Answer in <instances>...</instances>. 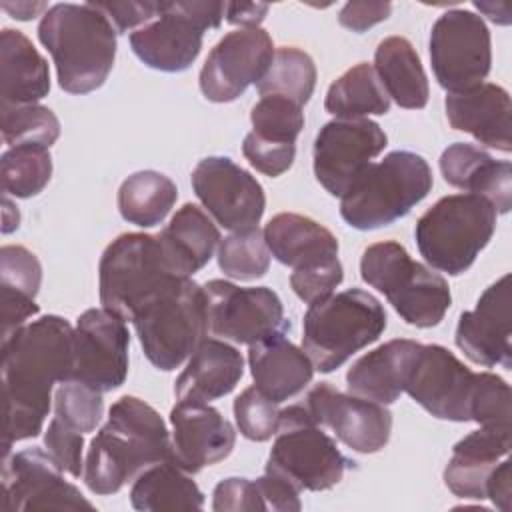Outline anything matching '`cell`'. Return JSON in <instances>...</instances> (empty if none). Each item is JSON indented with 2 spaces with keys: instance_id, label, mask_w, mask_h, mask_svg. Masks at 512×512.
<instances>
[{
  "instance_id": "8",
  "label": "cell",
  "mask_w": 512,
  "mask_h": 512,
  "mask_svg": "<svg viewBox=\"0 0 512 512\" xmlns=\"http://www.w3.org/2000/svg\"><path fill=\"white\" fill-rule=\"evenodd\" d=\"M360 276L386 296L404 322L416 328L440 324L452 302L444 276L414 262L408 250L394 240L376 242L362 252Z\"/></svg>"
},
{
  "instance_id": "4",
  "label": "cell",
  "mask_w": 512,
  "mask_h": 512,
  "mask_svg": "<svg viewBox=\"0 0 512 512\" xmlns=\"http://www.w3.org/2000/svg\"><path fill=\"white\" fill-rule=\"evenodd\" d=\"M428 162L408 150H394L372 162L340 200V216L356 230H376L404 218L432 190Z\"/></svg>"
},
{
  "instance_id": "28",
  "label": "cell",
  "mask_w": 512,
  "mask_h": 512,
  "mask_svg": "<svg viewBox=\"0 0 512 512\" xmlns=\"http://www.w3.org/2000/svg\"><path fill=\"white\" fill-rule=\"evenodd\" d=\"M244 374L242 354L226 340L204 338L174 382L178 400L210 402L230 394Z\"/></svg>"
},
{
  "instance_id": "5",
  "label": "cell",
  "mask_w": 512,
  "mask_h": 512,
  "mask_svg": "<svg viewBox=\"0 0 512 512\" xmlns=\"http://www.w3.org/2000/svg\"><path fill=\"white\" fill-rule=\"evenodd\" d=\"M386 320L384 306L370 292L350 288L330 294L306 310L302 350L316 370L334 372L358 350L376 342Z\"/></svg>"
},
{
  "instance_id": "20",
  "label": "cell",
  "mask_w": 512,
  "mask_h": 512,
  "mask_svg": "<svg viewBox=\"0 0 512 512\" xmlns=\"http://www.w3.org/2000/svg\"><path fill=\"white\" fill-rule=\"evenodd\" d=\"M302 404L316 424L330 428L354 452L374 454L390 440L392 414L384 404L342 394L328 382L316 384Z\"/></svg>"
},
{
  "instance_id": "51",
  "label": "cell",
  "mask_w": 512,
  "mask_h": 512,
  "mask_svg": "<svg viewBox=\"0 0 512 512\" xmlns=\"http://www.w3.org/2000/svg\"><path fill=\"white\" fill-rule=\"evenodd\" d=\"M390 12V2H348L338 14V22L352 32H364L374 24L386 20Z\"/></svg>"
},
{
  "instance_id": "44",
  "label": "cell",
  "mask_w": 512,
  "mask_h": 512,
  "mask_svg": "<svg viewBox=\"0 0 512 512\" xmlns=\"http://www.w3.org/2000/svg\"><path fill=\"white\" fill-rule=\"evenodd\" d=\"M234 420L244 438L266 442L278 430L280 408L256 386H250L234 400Z\"/></svg>"
},
{
  "instance_id": "39",
  "label": "cell",
  "mask_w": 512,
  "mask_h": 512,
  "mask_svg": "<svg viewBox=\"0 0 512 512\" xmlns=\"http://www.w3.org/2000/svg\"><path fill=\"white\" fill-rule=\"evenodd\" d=\"M218 266L234 280L262 278L270 268V250L264 232L256 226L228 234L218 244Z\"/></svg>"
},
{
  "instance_id": "18",
  "label": "cell",
  "mask_w": 512,
  "mask_h": 512,
  "mask_svg": "<svg viewBox=\"0 0 512 512\" xmlns=\"http://www.w3.org/2000/svg\"><path fill=\"white\" fill-rule=\"evenodd\" d=\"M274 56V44L262 28H238L228 32L210 50L200 70V90L210 102H232L258 84Z\"/></svg>"
},
{
  "instance_id": "6",
  "label": "cell",
  "mask_w": 512,
  "mask_h": 512,
  "mask_svg": "<svg viewBox=\"0 0 512 512\" xmlns=\"http://www.w3.org/2000/svg\"><path fill=\"white\" fill-rule=\"evenodd\" d=\"M140 346L158 370H176L208 334L204 286L190 276L172 280L130 320Z\"/></svg>"
},
{
  "instance_id": "50",
  "label": "cell",
  "mask_w": 512,
  "mask_h": 512,
  "mask_svg": "<svg viewBox=\"0 0 512 512\" xmlns=\"http://www.w3.org/2000/svg\"><path fill=\"white\" fill-rule=\"evenodd\" d=\"M256 482H258V488L266 502V510L298 512L302 508L300 490L296 486H292L288 480L280 478L278 474L264 470V476L256 478Z\"/></svg>"
},
{
  "instance_id": "40",
  "label": "cell",
  "mask_w": 512,
  "mask_h": 512,
  "mask_svg": "<svg viewBox=\"0 0 512 512\" xmlns=\"http://www.w3.org/2000/svg\"><path fill=\"white\" fill-rule=\"evenodd\" d=\"M2 138L14 146H46L50 148L60 136V122L48 106H0Z\"/></svg>"
},
{
  "instance_id": "53",
  "label": "cell",
  "mask_w": 512,
  "mask_h": 512,
  "mask_svg": "<svg viewBox=\"0 0 512 512\" xmlns=\"http://www.w3.org/2000/svg\"><path fill=\"white\" fill-rule=\"evenodd\" d=\"M266 12H268V4H254V2L226 4V20L242 28H260V22L264 20Z\"/></svg>"
},
{
  "instance_id": "14",
  "label": "cell",
  "mask_w": 512,
  "mask_h": 512,
  "mask_svg": "<svg viewBox=\"0 0 512 512\" xmlns=\"http://www.w3.org/2000/svg\"><path fill=\"white\" fill-rule=\"evenodd\" d=\"M130 334L126 320L106 308H90L74 328V366L70 380L110 392L128 376Z\"/></svg>"
},
{
  "instance_id": "34",
  "label": "cell",
  "mask_w": 512,
  "mask_h": 512,
  "mask_svg": "<svg viewBox=\"0 0 512 512\" xmlns=\"http://www.w3.org/2000/svg\"><path fill=\"white\" fill-rule=\"evenodd\" d=\"M130 504L140 512L158 510H200L204 494L192 480L190 472L174 460L158 462L134 478Z\"/></svg>"
},
{
  "instance_id": "41",
  "label": "cell",
  "mask_w": 512,
  "mask_h": 512,
  "mask_svg": "<svg viewBox=\"0 0 512 512\" xmlns=\"http://www.w3.org/2000/svg\"><path fill=\"white\" fill-rule=\"evenodd\" d=\"M252 132L264 140L294 144L304 128V112L282 96H260L250 112Z\"/></svg>"
},
{
  "instance_id": "48",
  "label": "cell",
  "mask_w": 512,
  "mask_h": 512,
  "mask_svg": "<svg viewBox=\"0 0 512 512\" xmlns=\"http://www.w3.org/2000/svg\"><path fill=\"white\" fill-rule=\"evenodd\" d=\"M212 510L216 512H256L266 510V502L256 480L232 476L216 484L212 494Z\"/></svg>"
},
{
  "instance_id": "23",
  "label": "cell",
  "mask_w": 512,
  "mask_h": 512,
  "mask_svg": "<svg viewBox=\"0 0 512 512\" xmlns=\"http://www.w3.org/2000/svg\"><path fill=\"white\" fill-rule=\"evenodd\" d=\"M446 118L454 130L472 134L480 144L498 152L512 150L510 96L492 82H482L462 92H448Z\"/></svg>"
},
{
  "instance_id": "13",
  "label": "cell",
  "mask_w": 512,
  "mask_h": 512,
  "mask_svg": "<svg viewBox=\"0 0 512 512\" xmlns=\"http://www.w3.org/2000/svg\"><path fill=\"white\" fill-rule=\"evenodd\" d=\"M204 294L208 330L222 340L250 346L290 330L282 300L272 288H242L228 280H210L204 284Z\"/></svg>"
},
{
  "instance_id": "11",
  "label": "cell",
  "mask_w": 512,
  "mask_h": 512,
  "mask_svg": "<svg viewBox=\"0 0 512 512\" xmlns=\"http://www.w3.org/2000/svg\"><path fill=\"white\" fill-rule=\"evenodd\" d=\"M226 14L224 2H164L156 20L130 34L132 52L160 72H182L202 48V36L218 28Z\"/></svg>"
},
{
  "instance_id": "22",
  "label": "cell",
  "mask_w": 512,
  "mask_h": 512,
  "mask_svg": "<svg viewBox=\"0 0 512 512\" xmlns=\"http://www.w3.org/2000/svg\"><path fill=\"white\" fill-rule=\"evenodd\" d=\"M174 462L190 474L230 456L236 444L234 426L206 402L178 400L170 410Z\"/></svg>"
},
{
  "instance_id": "30",
  "label": "cell",
  "mask_w": 512,
  "mask_h": 512,
  "mask_svg": "<svg viewBox=\"0 0 512 512\" xmlns=\"http://www.w3.org/2000/svg\"><path fill=\"white\" fill-rule=\"evenodd\" d=\"M264 240L270 254L290 268H306L338 258L336 236L316 220L280 212L264 226Z\"/></svg>"
},
{
  "instance_id": "35",
  "label": "cell",
  "mask_w": 512,
  "mask_h": 512,
  "mask_svg": "<svg viewBox=\"0 0 512 512\" xmlns=\"http://www.w3.org/2000/svg\"><path fill=\"white\" fill-rule=\"evenodd\" d=\"M178 198L176 184L156 170L130 174L118 188L120 216L140 228L158 226Z\"/></svg>"
},
{
  "instance_id": "47",
  "label": "cell",
  "mask_w": 512,
  "mask_h": 512,
  "mask_svg": "<svg viewBox=\"0 0 512 512\" xmlns=\"http://www.w3.org/2000/svg\"><path fill=\"white\" fill-rule=\"evenodd\" d=\"M242 154L252 168L270 178H276L292 166L296 156V144L272 142L256 136L254 132H248L242 142Z\"/></svg>"
},
{
  "instance_id": "12",
  "label": "cell",
  "mask_w": 512,
  "mask_h": 512,
  "mask_svg": "<svg viewBox=\"0 0 512 512\" xmlns=\"http://www.w3.org/2000/svg\"><path fill=\"white\" fill-rule=\"evenodd\" d=\"M430 62L438 84L448 92H462L484 82L492 66V42L482 16L456 8L432 26Z\"/></svg>"
},
{
  "instance_id": "38",
  "label": "cell",
  "mask_w": 512,
  "mask_h": 512,
  "mask_svg": "<svg viewBox=\"0 0 512 512\" xmlns=\"http://www.w3.org/2000/svg\"><path fill=\"white\" fill-rule=\"evenodd\" d=\"M2 190L6 196L30 198L40 194L52 176V158L46 146H14L2 158Z\"/></svg>"
},
{
  "instance_id": "27",
  "label": "cell",
  "mask_w": 512,
  "mask_h": 512,
  "mask_svg": "<svg viewBox=\"0 0 512 512\" xmlns=\"http://www.w3.org/2000/svg\"><path fill=\"white\" fill-rule=\"evenodd\" d=\"M420 346L416 340L396 338L358 358L346 372L350 394L384 406L396 402Z\"/></svg>"
},
{
  "instance_id": "49",
  "label": "cell",
  "mask_w": 512,
  "mask_h": 512,
  "mask_svg": "<svg viewBox=\"0 0 512 512\" xmlns=\"http://www.w3.org/2000/svg\"><path fill=\"white\" fill-rule=\"evenodd\" d=\"M164 2H94V6L112 22L118 34L142 28L158 18Z\"/></svg>"
},
{
  "instance_id": "45",
  "label": "cell",
  "mask_w": 512,
  "mask_h": 512,
  "mask_svg": "<svg viewBox=\"0 0 512 512\" xmlns=\"http://www.w3.org/2000/svg\"><path fill=\"white\" fill-rule=\"evenodd\" d=\"M44 448L50 458L72 478H78L84 472V434L56 416H52L48 428L44 430Z\"/></svg>"
},
{
  "instance_id": "21",
  "label": "cell",
  "mask_w": 512,
  "mask_h": 512,
  "mask_svg": "<svg viewBox=\"0 0 512 512\" xmlns=\"http://www.w3.org/2000/svg\"><path fill=\"white\" fill-rule=\"evenodd\" d=\"M510 334V274H504L482 292L474 310L460 314L454 340L474 364L510 370Z\"/></svg>"
},
{
  "instance_id": "1",
  "label": "cell",
  "mask_w": 512,
  "mask_h": 512,
  "mask_svg": "<svg viewBox=\"0 0 512 512\" xmlns=\"http://www.w3.org/2000/svg\"><path fill=\"white\" fill-rule=\"evenodd\" d=\"M74 328L56 314L24 324L2 340L4 458L12 444L42 432L52 386L70 380Z\"/></svg>"
},
{
  "instance_id": "17",
  "label": "cell",
  "mask_w": 512,
  "mask_h": 512,
  "mask_svg": "<svg viewBox=\"0 0 512 512\" xmlns=\"http://www.w3.org/2000/svg\"><path fill=\"white\" fill-rule=\"evenodd\" d=\"M192 188L210 216L226 230L256 228L266 208L260 182L226 156L202 158L192 170Z\"/></svg>"
},
{
  "instance_id": "10",
  "label": "cell",
  "mask_w": 512,
  "mask_h": 512,
  "mask_svg": "<svg viewBox=\"0 0 512 512\" xmlns=\"http://www.w3.org/2000/svg\"><path fill=\"white\" fill-rule=\"evenodd\" d=\"M354 462L336 446L334 438L316 424L304 404L280 410V424L266 460V472L278 474L298 490H330Z\"/></svg>"
},
{
  "instance_id": "54",
  "label": "cell",
  "mask_w": 512,
  "mask_h": 512,
  "mask_svg": "<svg viewBox=\"0 0 512 512\" xmlns=\"http://www.w3.org/2000/svg\"><path fill=\"white\" fill-rule=\"evenodd\" d=\"M2 8L16 20H30L34 16H38L40 12H46L48 10V4L44 2H16V4H10V2H2Z\"/></svg>"
},
{
  "instance_id": "7",
  "label": "cell",
  "mask_w": 512,
  "mask_h": 512,
  "mask_svg": "<svg viewBox=\"0 0 512 512\" xmlns=\"http://www.w3.org/2000/svg\"><path fill=\"white\" fill-rule=\"evenodd\" d=\"M496 208L476 194L440 198L416 222L420 256L450 276L464 274L496 230Z\"/></svg>"
},
{
  "instance_id": "31",
  "label": "cell",
  "mask_w": 512,
  "mask_h": 512,
  "mask_svg": "<svg viewBox=\"0 0 512 512\" xmlns=\"http://www.w3.org/2000/svg\"><path fill=\"white\" fill-rule=\"evenodd\" d=\"M42 282L38 258L24 246H2L0 250V304L2 340L20 330L28 318L38 314L36 294Z\"/></svg>"
},
{
  "instance_id": "3",
  "label": "cell",
  "mask_w": 512,
  "mask_h": 512,
  "mask_svg": "<svg viewBox=\"0 0 512 512\" xmlns=\"http://www.w3.org/2000/svg\"><path fill=\"white\" fill-rule=\"evenodd\" d=\"M116 34L94 2L54 4L38 24V38L68 94H88L106 82L116 58Z\"/></svg>"
},
{
  "instance_id": "37",
  "label": "cell",
  "mask_w": 512,
  "mask_h": 512,
  "mask_svg": "<svg viewBox=\"0 0 512 512\" xmlns=\"http://www.w3.org/2000/svg\"><path fill=\"white\" fill-rule=\"evenodd\" d=\"M316 86V64L300 48L282 46L274 50L266 74L256 84L260 96H282L304 106Z\"/></svg>"
},
{
  "instance_id": "9",
  "label": "cell",
  "mask_w": 512,
  "mask_h": 512,
  "mask_svg": "<svg viewBox=\"0 0 512 512\" xmlns=\"http://www.w3.org/2000/svg\"><path fill=\"white\" fill-rule=\"evenodd\" d=\"M176 278L182 276L172 268L158 234H120L100 258V304L120 318L132 320L152 296Z\"/></svg>"
},
{
  "instance_id": "42",
  "label": "cell",
  "mask_w": 512,
  "mask_h": 512,
  "mask_svg": "<svg viewBox=\"0 0 512 512\" xmlns=\"http://www.w3.org/2000/svg\"><path fill=\"white\" fill-rule=\"evenodd\" d=\"M104 414L102 392L76 382L66 380L54 392V416L86 434L96 430Z\"/></svg>"
},
{
  "instance_id": "24",
  "label": "cell",
  "mask_w": 512,
  "mask_h": 512,
  "mask_svg": "<svg viewBox=\"0 0 512 512\" xmlns=\"http://www.w3.org/2000/svg\"><path fill=\"white\" fill-rule=\"evenodd\" d=\"M510 430L502 426H480L454 444L444 468V484L454 496L466 500L486 498V482L492 470L510 454Z\"/></svg>"
},
{
  "instance_id": "36",
  "label": "cell",
  "mask_w": 512,
  "mask_h": 512,
  "mask_svg": "<svg viewBox=\"0 0 512 512\" xmlns=\"http://www.w3.org/2000/svg\"><path fill=\"white\" fill-rule=\"evenodd\" d=\"M324 108L336 118L356 120L372 114H386L390 110V98L382 88L374 66L360 62L330 84Z\"/></svg>"
},
{
  "instance_id": "15",
  "label": "cell",
  "mask_w": 512,
  "mask_h": 512,
  "mask_svg": "<svg viewBox=\"0 0 512 512\" xmlns=\"http://www.w3.org/2000/svg\"><path fill=\"white\" fill-rule=\"evenodd\" d=\"M386 148V134L368 118L326 122L314 140V176L332 196H344Z\"/></svg>"
},
{
  "instance_id": "26",
  "label": "cell",
  "mask_w": 512,
  "mask_h": 512,
  "mask_svg": "<svg viewBox=\"0 0 512 512\" xmlns=\"http://www.w3.org/2000/svg\"><path fill=\"white\" fill-rule=\"evenodd\" d=\"M248 364L254 386L276 404L298 396L314 376L312 360L286 334H274L250 344Z\"/></svg>"
},
{
  "instance_id": "46",
  "label": "cell",
  "mask_w": 512,
  "mask_h": 512,
  "mask_svg": "<svg viewBox=\"0 0 512 512\" xmlns=\"http://www.w3.org/2000/svg\"><path fill=\"white\" fill-rule=\"evenodd\" d=\"M342 278H344V268L338 258H332L314 266L296 268L290 274V286L302 302L314 304L330 296L334 288L342 282Z\"/></svg>"
},
{
  "instance_id": "25",
  "label": "cell",
  "mask_w": 512,
  "mask_h": 512,
  "mask_svg": "<svg viewBox=\"0 0 512 512\" xmlns=\"http://www.w3.org/2000/svg\"><path fill=\"white\" fill-rule=\"evenodd\" d=\"M440 172L450 186L486 198L498 214L510 210L512 166L508 160H494L474 144L456 142L442 152Z\"/></svg>"
},
{
  "instance_id": "33",
  "label": "cell",
  "mask_w": 512,
  "mask_h": 512,
  "mask_svg": "<svg viewBox=\"0 0 512 512\" xmlns=\"http://www.w3.org/2000/svg\"><path fill=\"white\" fill-rule=\"evenodd\" d=\"M374 70L388 98L400 108L420 110L428 104V78L408 38H384L374 52Z\"/></svg>"
},
{
  "instance_id": "19",
  "label": "cell",
  "mask_w": 512,
  "mask_h": 512,
  "mask_svg": "<svg viewBox=\"0 0 512 512\" xmlns=\"http://www.w3.org/2000/svg\"><path fill=\"white\" fill-rule=\"evenodd\" d=\"M476 372L440 344H422L404 392L440 420L468 422Z\"/></svg>"
},
{
  "instance_id": "2",
  "label": "cell",
  "mask_w": 512,
  "mask_h": 512,
  "mask_svg": "<svg viewBox=\"0 0 512 512\" xmlns=\"http://www.w3.org/2000/svg\"><path fill=\"white\" fill-rule=\"evenodd\" d=\"M166 460H174L166 422L150 404L126 394L110 406L106 424L90 440L82 476L90 492L108 496Z\"/></svg>"
},
{
  "instance_id": "32",
  "label": "cell",
  "mask_w": 512,
  "mask_h": 512,
  "mask_svg": "<svg viewBox=\"0 0 512 512\" xmlns=\"http://www.w3.org/2000/svg\"><path fill=\"white\" fill-rule=\"evenodd\" d=\"M158 240L172 268L180 276H192L210 262L222 238L208 214L188 202L176 210Z\"/></svg>"
},
{
  "instance_id": "16",
  "label": "cell",
  "mask_w": 512,
  "mask_h": 512,
  "mask_svg": "<svg viewBox=\"0 0 512 512\" xmlns=\"http://www.w3.org/2000/svg\"><path fill=\"white\" fill-rule=\"evenodd\" d=\"M2 508L24 510H92L94 504L64 480V470L42 448H24L4 458Z\"/></svg>"
},
{
  "instance_id": "52",
  "label": "cell",
  "mask_w": 512,
  "mask_h": 512,
  "mask_svg": "<svg viewBox=\"0 0 512 512\" xmlns=\"http://www.w3.org/2000/svg\"><path fill=\"white\" fill-rule=\"evenodd\" d=\"M486 498L492 500L502 512L510 510V460L504 458L490 474L486 482Z\"/></svg>"
},
{
  "instance_id": "43",
  "label": "cell",
  "mask_w": 512,
  "mask_h": 512,
  "mask_svg": "<svg viewBox=\"0 0 512 512\" xmlns=\"http://www.w3.org/2000/svg\"><path fill=\"white\" fill-rule=\"evenodd\" d=\"M510 386L492 372H476L470 396V420L480 426H510Z\"/></svg>"
},
{
  "instance_id": "29",
  "label": "cell",
  "mask_w": 512,
  "mask_h": 512,
  "mask_svg": "<svg viewBox=\"0 0 512 512\" xmlns=\"http://www.w3.org/2000/svg\"><path fill=\"white\" fill-rule=\"evenodd\" d=\"M50 92L44 56L20 30L0 32V96L2 106L38 104Z\"/></svg>"
}]
</instances>
